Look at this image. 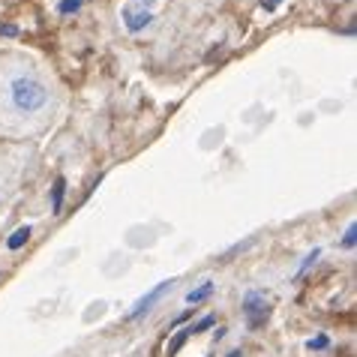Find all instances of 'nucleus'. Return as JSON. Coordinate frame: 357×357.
<instances>
[{
	"label": "nucleus",
	"instance_id": "f257e3e1",
	"mask_svg": "<svg viewBox=\"0 0 357 357\" xmlns=\"http://www.w3.org/2000/svg\"><path fill=\"white\" fill-rule=\"evenodd\" d=\"M6 102L15 114H43L52 105V91L36 73H15L6 82Z\"/></svg>",
	"mask_w": 357,
	"mask_h": 357
},
{
	"label": "nucleus",
	"instance_id": "f03ea898",
	"mask_svg": "<svg viewBox=\"0 0 357 357\" xmlns=\"http://www.w3.org/2000/svg\"><path fill=\"white\" fill-rule=\"evenodd\" d=\"M243 319H246V327H252V331H259V327L267 324V319H271V303H267V297L261 291H246Z\"/></svg>",
	"mask_w": 357,
	"mask_h": 357
},
{
	"label": "nucleus",
	"instance_id": "7ed1b4c3",
	"mask_svg": "<svg viewBox=\"0 0 357 357\" xmlns=\"http://www.w3.org/2000/svg\"><path fill=\"white\" fill-rule=\"evenodd\" d=\"M174 289V282L172 280H165V282H160V285H156V289L151 291V294H144L142 297V301H138L135 306H132V312L130 315H126V321H138V319H142V315H147V312H151L153 310V306L156 303H160L162 301V297L168 294V291H172Z\"/></svg>",
	"mask_w": 357,
	"mask_h": 357
},
{
	"label": "nucleus",
	"instance_id": "20e7f679",
	"mask_svg": "<svg viewBox=\"0 0 357 357\" xmlns=\"http://www.w3.org/2000/svg\"><path fill=\"white\" fill-rule=\"evenodd\" d=\"M121 18H123V27L130 33H142L156 22V15L151 13V9H138V6H123Z\"/></svg>",
	"mask_w": 357,
	"mask_h": 357
},
{
	"label": "nucleus",
	"instance_id": "39448f33",
	"mask_svg": "<svg viewBox=\"0 0 357 357\" xmlns=\"http://www.w3.org/2000/svg\"><path fill=\"white\" fill-rule=\"evenodd\" d=\"M213 291H216V285H213L211 280H204L202 285H198V289H192L190 294H186V303H190V306H198V303H204Z\"/></svg>",
	"mask_w": 357,
	"mask_h": 357
},
{
	"label": "nucleus",
	"instance_id": "423d86ee",
	"mask_svg": "<svg viewBox=\"0 0 357 357\" xmlns=\"http://www.w3.org/2000/svg\"><path fill=\"white\" fill-rule=\"evenodd\" d=\"M31 225H22V228H18V231H13V237H9V241H6V250H22V246L27 243V241H31Z\"/></svg>",
	"mask_w": 357,
	"mask_h": 357
},
{
	"label": "nucleus",
	"instance_id": "0eeeda50",
	"mask_svg": "<svg viewBox=\"0 0 357 357\" xmlns=\"http://www.w3.org/2000/svg\"><path fill=\"white\" fill-rule=\"evenodd\" d=\"M63 192H66V181H63V177H57L54 190H52V211L54 213H61V207H63Z\"/></svg>",
	"mask_w": 357,
	"mask_h": 357
},
{
	"label": "nucleus",
	"instance_id": "6e6552de",
	"mask_svg": "<svg viewBox=\"0 0 357 357\" xmlns=\"http://www.w3.org/2000/svg\"><path fill=\"white\" fill-rule=\"evenodd\" d=\"M216 324V315H204V319L202 321H198V324H192V327H186V336H198V333H204L207 331V327H213Z\"/></svg>",
	"mask_w": 357,
	"mask_h": 357
},
{
	"label": "nucleus",
	"instance_id": "1a4fd4ad",
	"mask_svg": "<svg viewBox=\"0 0 357 357\" xmlns=\"http://www.w3.org/2000/svg\"><path fill=\"white\" fill-rule=\"evenodd\" d=\"M306 349H310V351H324V349H331V336H327V333L312 336V340H306Z\"/></svg>",
	"mask_w": 357,
	"mask_h": 357
},
{
	"label": "nucleus",
	"instance_id": "9d476101",
	"mask_svg": "<svg viewBox=\"0 0 357 357\" xmlns=\"http://www.w3.org/2000/svg\"><path fill=\"white\" fill-rule=\"evenodd\" d=\"M82 3H84V0H61V3H57V13H61V15H73V13L82 9Z\"/></svg>",
	"mask_w": 357,
	"mask_h": 357
},
{
	"label": "nucleus",
	"instance_id": "9b49d317",
	"mask_svg": "<svg viewBox=\"0 0 357 357\" xmlns=\"http://www.w3.org/2000/svg\"><path fill=\"white\" fill-rule=\"evenodd\" d=\"M342 246H345V250H354V246H357V228H354V225H349V228H345Z\"/></svg>",
	"mask_w": 357,
	"mask_h": 357
},
{
	"label": "nucleus",
	"instance_id": "f8f14e48",
	"mask_svg": "<svg viewBox=\"0 0 357 357\" xmlns=\"http://www.w3.org/2000/svg\"><path fill=\"white\" fill-rule=\"evenodd\" d=\"M319 255H321V250H312V252H310V255H306V261H303V264H301V271H297V276H303V273H306V271H310V267H312V264H315V261H319Z\"/></svg>",
	"mask_w": 357,
	"mask_h": 357
},
{
	"label": "nucleus",
	"instance_id": "ddd939ff",
	"mask_svg": "<svg viewBox=\"0 0 357 357\" xmlns=\"http://www.w3.org/2000/svg\"><path fill=\"white\" fill-rule=\"evenodd\" d=\"M18 33V27H13V24H0V36H15Z\"/></svg>",
	"mask_w": 357,
	"mask_h": 357
},
{
	"label": "nucleus",
	"instance_id": "4468645a",
	"mask_svg": "<svg viewBox=\"0 0 357 357\" xmlns=\"http://www.w3.org/2000/svg\"><path fill=\"white\" fill-rule=\"evenodd\" d=\"M156 6V0H138V9H151Z\"/></svg>",
	"mask_w": 357,
	"mask_h": 357
},
{
	"label": "nucleus",
	"instance_id": "2eb2a0df",
	"mask_svg": "<svg viewBox=\"0 0 357 357\" xmlns=\"http://www.w3.org/2000/svg\"><path fill=\"white\" fill-rule=\"evenodd\" d=\"M228 357H243V354H241V351H231V354H228Z\"/></svg>",
	"mask_w": 357,
	"mask_h": 357
}]
</instances>
